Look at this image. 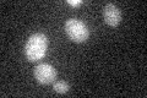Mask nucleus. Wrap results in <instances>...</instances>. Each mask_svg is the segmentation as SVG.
Segmentation results:
<instances>
[{"label": "nucleus", "instance_id": "f257e3e1", "mask_svg": "<svg viewBox=\"0 0 147 98\" xmlns=\"http://www.w3.org/2000/svg\"><path fill=\"white\" fill-rule=\"evenodd\" d=\"M48 48V38L44 33H34L32 34L26 42L25 45V55L30 62H37L42 59Z\"/></svg>", "mask_w": 147, "mask_h": 98}, {"label": "nucleus", "instance_id": "7ed1b4c3", "mask_svg": "<svg viewBox=\"0 0 147 98\" xmlns=\"http://www.w3.org/2000/svg\"><path fill=\"white\" fill-rule=\"evenodd\" d=\"M33 75L40 85H50L57 77V70L48 63H40L34 68Z\"/></svg>", "mask_w": 147, "mask_h": 98}, {"label": "nucleus", "instance_id": "39448f33", "mask_svg": "<svg viewBox=\"0 0 147 98\" xmlns=\"http://www.w3.org/2000/svg\"><path fill=\"white\" fill-rule=\"evenodd\" d=\"M53 88H54L55 92L60 93V95H64V93H66L69 90H70V85H69L66 81H57V82H54Z\"/></svg>", "mask_w": 147, "mask_h": 98}, {"label": "nucleus", "instance_id": "f03ea898", "mask_svg": "<svg viewBox=\"0 0 147 98\" xmlns=\"http://www.w3.org/2000/svg\"><path fill=\"white\" fill-rule=\"evenodd\" d=\"M65 32L69 38L76 43H84L88 39L90 36V31L86 23L77 18H69L65 22Z\"/></svg>", "mask_w": 147, "mask_h": 98}, {"label": "nucleus", "instance_id": "423d86ee", "mask_svg": "<svg viewBox=\"0 0 147 98\" xmlns=\"http://www.w3.org/2000/svg\"><path fill=\"white\" fill-rule=\"evenodd\" d=\"M67 3L70 4V5H72V6H79L82 1H81V0H76V1H75V0H74V1H72V0H69Z\"/></svg>", "mask_w": 147, "mask_h": 98}, {"label": "nucleus", "instance_id": "20e7f679", "mask_svg": "<svg viewBox=\"0 0 147 98\" xmlns=\"http://www.w3.org/2000/svg\"><path fill=\"white\" fill-rule=\"evenodd\" d=\"M103 17L107 25L110 27H117L121 20V12L114 4H107L103 9Z\"/></svg>", "mask_w": 147, "mask_h": 98}]
</instances>
